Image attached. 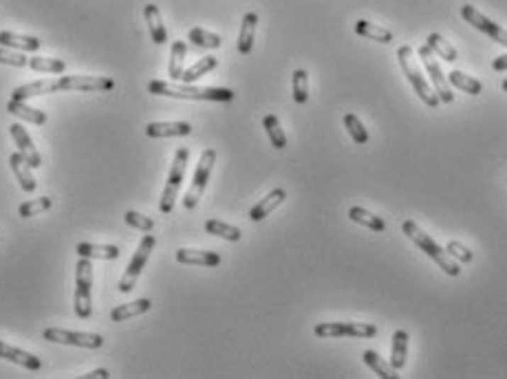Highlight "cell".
Wrapping results in <instances>:
<instances>
[{"mask_svg": "<svg viewBox=\"0 0 507 379\" xmlns=\"http://www.w3.org/2000/svg\"><path fill=\"white\" fill-rule=\"evenodd\" d=\"M262 128H265V132H267V137H269V142H272L274 148H278V150L287 148V137H285V132H282L276 115H267L265 119H262Z\"/></svg>", "mask_w": 507, "mask_h": 379, "instance_id": "cell-34", "label": "cell"}, {"mask_svg": "<svg viewBox=\"0 0 507 379\" xmlns=\"http://www.w3.org/2000/svg\"><path fill=\"white\" fill-rule=\"evenodd\" d=\"M287 198V192L282 190V188H276V190H272L265 198H262V201H258L252 210H250V218L254 223H258V221H262V218L265 216H269L282 201H285Z\"/></svg>", "mask_w": 507, "mask_h": 379, "instance_id": "cell-19", "label": "cell"}, {"mask_svg": "<svg viewBox=\"0 0 507 379\" xmlns=\"http://www.w3.org/2000/svg\"><path fill=\"white\" fill-rule=\"evenodd\" d=\"M216 64H218V60H216L214 55H206V57H201L199 62H194L192 67H188V69L184 71V75H181V82H184V84H192V82H196L199 77H203L206 73L214 71V69H216Z\"/></svg>", "mask_w": 507, "mask_h": 379, "instance_id": "cell-29", "label": "cell"}, {"mask_svg": "<svg viewBox=\"0 0 507 379\" xmlns=\"http://www.w3.org/2000/svg\"><path fill=\"white\" fill-rule=\"evenodd\" d=\"M425 45L430 47V51H433L435 55H441L445 62H457V57H459L457 49H455L452 45L445 43V38H443L441 33H430L428 40H425Z\"/></svg>", "mask_w": 507, "mask_h": 379, "instance_id": "cell-33", "label": "cell"}, {"mask_svg": "<svg viewBox=\"0 0 507 379\" xmlns=\"http://www.w3.org/2000/svg\"><path fill=\"white\" fill-rule=\"evenodd\" d=\"M126 223L130 225V227H135V230H141V232H152L155 230V221L150 216H144V214H139V212H135V210H128L126 212Z\"/></svg>", "mask_w": 507, "mask_h": 379, "instance_id": "cell-41", "label": "cell"}, {"mask_svg": "<svg viewBox=\"0 0 507 379\" xmlns=\"http://www.w3.org/2000/svg\"><path fill=\"white\" fill-rule=\"evenodd\" d=\"M291 84H294L296 104H307V99H309V75H307V71L296 69L294 77H291Z\"/></svg>", "mask_w": 507, "mask_h": 379, "instance_id": "cell-37", "label": "cell"}, {"mask_svg": "<svg viewBox=\"0 0 507 379\" xmlns=\"http://www.w3.org/2000/svg\"><path fill=\"white\" fill-rule=\"evenodd\" d=\"M60 91H82V93H108L115 89L111 77L101 75H65L57 79Z\"/></svg>", "mask_w": 507, "mask_h": 379, "instance_id": "cell-11", "label": "cell"}, {"mask_svg": "<svg viewBox=\"0 0 507 379\" xmlns=\"http://www.w3.org/2000/svg\"><path fill=\"white\" fill-rule=\"evenodd\" d=\"M419 57H421V62L425 67V71L430 73V79H433V84H435V93L439 97V102L441 104H450L452 99H455V93H452V86L448 82V77H445L437 64V60H435V53L430 51L428 45H421L419 47Z\"/></svg>", "mask_w": 507, "mask_h": 379, "instance_id": "cell-10", "label": "cell"}, {"mask_svg": "<svg viewBox=\"0 0 507 379\" xmlns=\"http://www.w3.org/2000/svg\"><path fill=\"white\" fill-rule=\"evenodd\" d=\"M155 245H157V238H155L152 234H146V236L139 241V247H137L135 256L130 258V263H128L124 276H121V281H119V285H117V289H119L121 293L133 291V287L137 285V278H139L141 269H144V265L148 263V258H150Z\"/></svg>", "mask_w": 507, "mask_h": 379, "instance_id": "cell-7", "label": "cell"}, {"mask_svg": "<svg viewBox=\"0 0 507 379\" xmlns=\"http://www.w3.org/2000/svg\"><path fill=\"white\" fill-rule=\"evenodd\" d=\"M188 159H190V150L188 148H179L174 152V162L168 174V181H166V190L161 194V201H159V210L161 214H170L177 201V194L181 188V181H184V174H186V166H188Z\"/></svg>", "mask_w": 507, "mask_h": 379, "instance_id": "cell-6", "label": "cell"}, {"mask_svg": "<svg viewBox=\"0 0 507 379\" xmlns=\"http://www.w3.org/2000/svg\"><path fill=\"white\" fill-rule=\"evenodd\" d=\"M397 60H399V67L403 71V75L408 77V82L413 84L415 93L419 95V99L425 104V106H430V108H437L441 102H439V97L437 93L428 86V82H425V77L423 73L419 71L417 62H415V57H413V47L411 45H401L397 49Z\"/></svg>", "mask_w": 507, "mask_h": 379, "instance_id": "cell-3", "label": "cell"}, {"mask_svg": "<svg viewBox=\"0 0 507 379\" xmlns=\"http://www.w3.org/2000/svg\"><path fill=\"white\" fill-rule=\"evenodd\" d=\"M0 357L7 360V362H13L18 366H23V368H29V370H40V368H43V362H40L35 355H31V353H27L23 349H16V346L7 344L3 340H0Z\"/></svg>", "mask_w": 507, "mask_h": 379, "instance_id": "cell-15", "label": "cell"}, {"mask_svg": "<svg viewBox=\"0 0 507 379\" xmlns=\"http://www.w3.org/2000/svg\"><path fill=\"white\" fill-rule=\"evenodd\" d=\"M364 364H367V366H369L377 377H381V379H399V375L395 373V368H393L389 362H384L375 351H364Z\"/></svg>", "mask_w": 507, "mask_h": 379, "instance_id": "cell-32", "label": "cell"}, {"mask_svg": "<svg viewBox=\"0 0 507 379\" xmlns=\"http://www.w3.org/2000/svg\"><path fill=\"white\" fill-rule=\"evenodd\" d=\"M461 18H463L468 25H472L474 29H479V31H483L488 38H492L494 43L507 47V31H505L503 27H498L496 23H492L490 18H485L481 11H477V7L463 5V7H461Z\"/></svg>", "mask_w": 507, "mask_h": 379, "instance_id": "cell-12", "label": "cell"}, {"mask_svg": "<svg viewBox=\"0 0 507 379\" xmlns=\"http://www.w3.org/2000/svg\"><path fill=\"white\" fill-rule=\"evenodd\" d=\"M448 82H450V86L468 93V95H481V91H483V84L479 82V79L472 77V75H465L463 71H452L448 75Z\"/></svg>", "mask_w": 507, "mask_h": 379, "instance_id": "cell-31", "label": "cell"}, {"mask_svg": "<svg viewBox=\"0 0 507 379\" xmlns=\"http://www.w3.org/2000/svg\"><path fill=\"white\" fill-rule=\"evenodd\" d=\"M216 164V150L208 148L201 152V159H199V166L194 170V176H192V183L184 196V208L186 210H194L199 205V198L201 194L206 192V186L210 181V174H212V168Z\"/></svg>", "mask_w": 507, "mask_h": 379, "instance_id": "cell-5", "label": "cell"}, {"mask_svg": "<svg viewBox=\"0 0 507 379\" xmlns=\"http://www.w3.org/2000/svg\"><path fill=\"white\" fill-rule=\"evenodd\" d=\"M501 89H503V91L507 93V79H503V84H501Z\"/></svg>", "mask_w": 507, "mask_h": 379, "instance_id": "cell-46", "label": "cell"}, {"mask_svg": "<svg viewBox=\"0 0 507 379\" xmlns=\"http://www.w3.org/2000/svg\"><path fill=\"white\" fill-rule=\"evenodd\" d=\"M186 55H188V47L184 40H177L172 43V51H170V64H168V75L170 79H181L184 75V62H186Z\"/></svg>", "mask_w": 507, "mask_h": 379, "instance_id": "cell-30", "label": "cell"}, {"mask_svg": "<svg viewBox=\"0 0 507 379\" xmlns=\"http://www.w3.org/2000/svg\"><path fill=\"white\" fill-rule=\"evenodd\" d=\"M84 379H95V377H101V379H108L111 375H108V370L106 368H97V370H91V373H87V375H82Z\"/></svg>", "mask_w": 507, "mask_h": 379, "instance_id": "cell-45", "label": "cell"}, {"mask_svg": "<svg viewBox=\"0 0 507 379\" xmlns=\"http://www.w3.org/2000/svg\"><path fill=\"white\" fill-rule=\"evenodd\" d=\"M177 263L181 265H201V267H218L221 256L216 251H203V249H179Z\"/></svg>", "mask_w": 507, "mask_h": 379, "instance_id": "cell-17", "label": "cell"}, {"mask_svg": "<svg viewBox=\"0 0 507 379\" xmlns=\"http://www.w3.org/2000/svg\"><path fill=\"white\" fill-rule=\"evenodd\" d=\"M256 25H258V13L250 11V13L243 16V25H240V33H238V53H240V55L252 53L254 35H256Z\"/></svg>", "mask_w": 507, "mask_h": 379, "instance_id": "cell-20", "label": "cell"}, {"mask_svg": "<svg viewBox=\"0 0 507 379\" xmlns=\"http://www.w3.org/2000/svg\"><path fill=\"white\" fill-rule=\"evenodd\" d=\"M148 93L161 97H179V99H203V102H232L234 91L214 89V86H192V84H172L164 79H152Z\"/></svg>", "mask_w": 507, "mask_h": 379, "instance_id": "cell-1", "label": "cell"}, {"mask_svg": "<svg viewBox=\"0 0 507 379\" xmlns=\"http://www.w3.org/2000/svg\"><path fill=\"white\" fill-rule=\"evenodd\" d=\"M349 218H351L353 223L369 227V230H373V232H377V234L386 232V223H384V218L371 214L369 210H364V208H357V205L351 208V210H349Z\"/></svg>", "mask_w": 507, "mask_h": 379, "instance_id": "cell-28", "label": "cell"}, {"mask_svg": "<svg viewBox=\"0 0 507 379\" xmlns=\"http://www.w3.org/2000/svg\"><path fill=\"white\" fill-rule=\"evenodd\" d=\"M0 47L7 49H18V51H38L40 49V40L33 35H18L11 31H0Z\"/></svg>", "mask_w": 507, "mask_h": 379, "instance_id": "cell-24", "label": "cell"}, {"mask_svg": "<svg viewBox=\"0 0 507 379\" xmlns=\"http://www.w3.org/2000/svg\"><path fill=\"white\" fill-rule=\"evenodd\" d=\"M408 333L403 329H397L393 333V344H391V366L395 370H401L406 366V357H408Z\"/></svg>", "mask_w": 507, "mask_h": 379, "instance_id": "cell-23", "label": "cell"}, {"mask_svg": "<svg viewBox=\"0 0 507 379\" xmlns=\"http://www.w3.org/2000/svg\"><path fill=\"white\" fill-rule=\"evenodd\" d=\"M401 232L406 234V236H408L411 238V241L425 254V256H428L430 258V261H435L445 273H448V276H452V278H457L459 273H461V267H459V263L455 261V258H450L448 256V251H445V249H441L435 241H433V238L428 236V234H425L415 221H403V225H401Z\"/></svg>", "mask_w": 507, "mask_h": 379, "instance_id": "cell-2", "label": "cell"}, {"mask_svg": "<svg viewBox=\"0 0 507 379\" xmlns=\"http://www.w3.org/2000/svg\"><path fill=\"white\" fill-rule=\"evenodd\" d=\"M492 69H494V71H507V53H505V55H498V57H494Z\"/></svg>", "mask_w": 507, "mask_h": 379, "instance_id": "cell-44", "label": "cell"}, {"mask_svg": "<svg viewBox=\"0 0 507 379\" xmlns=\"http://www.w3.org/2000/svg\"><path fill=\"white\" fill-rule=\"evenodd\" d=\"M316 337L329 340V337H375L377 329L364 322H322L313 329Z\"/></svg>", "mask_w": 507, "mask_h": 379, "instance_id": "cell-9", "label": "cell"}, {"mask_svg": "<svg viewBox=\"0 0 507 379\" xmlns=\"http://www.w3.org/2000/svg\"><path fill=\"white\" fill-rule=\"evenodd\" d=\"M144 16H146V23L150 29V35L157 45H166L168 43V31L164 27V20H161V11L157 5H146L144 7Z\"/></svg>", "mask_w": 507, "mask_h": 379, "instance_id": "cell-26", "label": "cell"}, {"mask_svg": "<svg viewBox=\"0 0 507 379\" xmlns=\"http://www.w3.org/2000/svg\"><path fill=\"white\" fill-rule=\"evenodd\" d=\"M152 307V302L148 298H139L135 302H128V305H119L117 309L111 311V320L113 322H124V320H130V317H137V315H144L148 313Z\"/></svg>", "mask_w": 507, "mask_h": 379, "instance_id": "cell-22", "label": "cell"}, {"mask_svg": "<svg viewBox=\"0 0 507 379\" xmlns=\"http://www.w3.org/2000/svg\"><path fill=\"white\" fill-rule=\"evenodd\" d=\"M7 113H9V115H16V117H20V119H25V122H29V124H35V126L47 124V113H45V111L31 108L29 104L20 102V99H9Z\"/></svg>", "mask_w": 507, "mask_h": 379, "instance_id": "cell-21", "label": "cell"}, {"mask_svg": "<svg viewBox=\"0 0 507 379\" xmlns=\"http://www.w3.org/2000/svg\"><path fill=\"white\" fill-rule=\"evenodd\" d=\"M188 40H190V43H192L194 47H201V49H218V47L223 45L221 35H216V33H210V31L201 29V27H194V29H190V33H188Z\"/></svg>", "mask_w": 507, "mask_h": 379, "instance_id": "cell-35", "label": "cell"}, {"mask_svg": "<svg viewBox=\"0 0 507 379\" xmlns=\"http://www.w3.org/2000/svg\"><path fill=\"white\" fill-rule=\"evenodd\" d=\"M445 251H448V256L455 258L457 263H472V258H474V254L468 247H463L457 241H450L448 245H445Z\"/></svg>", "mask_w": 507, "mask_h": 379, "instance_id": "cell-43", "label": "cell"}, {"mask_svg": "<svg viewBox=\"0 0 507 379\" xmlns=\"http://www.w3.org/2000/svg\"><path fill=\"white\" fill-rule=\"evenodd\" d=\"M9 166H11V172H13V176H16V181L20 183V188H23L27 194L35 192V179H33V174H31L33 168L29 166L27 159L20 154V152H13V154L9 157Z\"/></svg>", "mask_w": 507, "mask_h": 379, "instance_id": "cell-14", "label": "cell"}, {"mask_svg": "<svg viewBox=\"0 0 507 379\" xmlns=\"http://www.w3.org/2000/svg\"><path fill=\"white\" fill-rule=\"evenodd\" d=\"M43 337L53 344H71L82 349H101L104 346V337L97 333H82V331H67V329H45Z\"/></svg>", "mask_w": 507, "mask_h": 379, "instance_id": "cell-8", "label": "cell"}, {"mask_svg": "<svg viewBox=\"0 0 507 379\" xmlns=\"http://www.w3.org/2000/svg\"><path fill=\"white\" fill-rule=\"evenodd\" d=\"M29 69L31 71H38V73H65L67 64L62 60H55V57H31L29 60Z\"/></svg>", "mask_w": 507, "mask_h": 379, "instance_id": "cell-38", "label": "cell"}, {"mask_svg": "<svg viewBox=\"0 0 507 379\" xmlns=\"http://www.w3.org/2000/svg\"><path fill=\"white\" fill-rule=\"evenodd\" d=\"M192 132V126L188 122H152L146 126V135L152 139L164 137H188Z\"/></svg>", "mask_w": 507, "mask_h": 379, "instance_id": "cell-16", "label": "cell"}, {"mask_svg": "<svg viewBox=\"0 0 507 379\" xmlns=\"http://www.w3.org/2000/svg\"><path fill=\"white\" fill-rule=\"evenodd\" d=\"M77 256L79 258H99V261H115V258H119V247L115 245H93V243H79L75 247Z\"/></svg>", "mask_w": 507, "mask_h": 379, "instance_id": "cell-25", "label": "cell"}, {"mask_svg": "<svg viewBox=\"0 0 507 379\" xmlns=\"http://www.w3.org/2000/svg\"><path fill=\"white\" fill-rule=\"evenodd\" d=\"M0 64H9V67H18L23 69L29 64V57L25 53H16L7 47H0Z\"/></svg>", "mask_w": 507, "mask_h": 379, "instance_id": "cell-42", "label": "cell"}, {"mask_svg": "<svg viewBox=\"0 0 507 379\" xmlns=\"http://www.w3.org/2000/svg\"><path fill=\"white\" fill-rule=\"evenodd\" d=\"M206 232L225 238V241H230V243H238L240 236H243V232L238 227L228 225V223H223V221H216V218H210V221L206 223Z\"/></svg>", "mask_w": 507, "mask_h": 379, "instance_id": "cell-36", "label": "cell"}, {"mask_svg": "<svg viewBox=\"0 0 507 379\" xmlns=\"http://www.w3.org/2000/svg\"><path fill=\"white\" fill-rule=\"evenodd\" d=\"M60 84L57 79H38V82L25 84V86H18L11 93V99H20V102H27L29 97H38V95H49V93H57Z\"/></svg>", "mask_w": 507, "mask_h": 379, "instance_id": "cell-18", "label": "cell"}, {"mask_svg": "<svg viewBox=\"0 0 507 379\" xmlns=\"http://www.w3.org/2000/svg\"><path fill=\"white\" fill-rule=\"evenodd\" d=\"M51 198L49 196H40V198H33V201H27V203H23L18 208V212H20V216L23 218H29V216H35V214H43V212H47L49 208H51Z\"/></svg>", "mask_w": 507, "mask_h": 379, "instance_id": "cell-40", "label": "cell"}, {"mask_svg": "<svg viewBox=\"0 0 507 379\" xmlns=\"http://www.w3.org/2000/svg\"><path fill=\"white\" fill-rule=\"evenodd\" d=\"M91 287H93L91 258H79V263L75 267V315L79 317V320H89L91 313H93Z\"/></svg>", "mask_w": 507, "mask_h": 379, "instance_id": "cell-4", "label": "cell"}, {"mask_svg": "<svg viewBox=\"0 0 507 379\" xmlns=\"http://www.w3.org/2000/svg\"><path fill=\"white\" fill-rule=\"evenodd\" d=\"M355 33L367 38V40H375V43H381V45H391L393 43V33L389 29H384L379 25H373L369 20H357L355 23Z\"/></svg>", "mask_w": 507, "mask_h": 379, "instance_id": "cell-27", "label": "cell"}, {"mask_svg": "<svg viewBox=\"0 0 507 379\" xmlns=\"http://www.w3.org/2000/svg\"><path fill=\"white\" fill-rule=\"evenodd\" d=\"M344 126H347V130H349V135L353 137L355 144H360V146L369 144V139H371V137H369V130L364 128V124L357 119V115H353V113L344 115Z\"/></svg>", "mask_w": 507, "mask_h": 379, "instance_id": "cell-39", "label": "cell"}, {"mask_svg": "<svg viewBox=\"0 0 507 379\" xmlns=\"http://www.w3.org/2000/svg\"><path fill=\"white\" fill-rule=\"evenodd\" d=\"M9 132H11L13 142H16V146H18V152L27 159L29 166H31V168H40V166H43V157H40L38 148L33 146V139L29 137V132L25 130V126L11 124V126H9Z\"/></svg>", "mask_w": 507, "mask_h": 379, "instance_id": "cell-13", "label": "cell"}]
</instances>
